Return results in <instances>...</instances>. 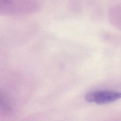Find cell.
<instances>
[{
	"label": "cell",
	"instance_id": "obj_1",
	"mask_svg": "<svg viewBox=\"0 0 121 121\" xmlns=\"http://www.w3.org/2000/svg\"><path fill=\"white\" fill-rule=\"evenodd\" d=\"M35 0H0V15H18L37 10Z\"/></svg>",
	"mask_w": 121,
	"mask_h": 121
},
{
	"label": "cell",
	"instance_id": "obj_2",
	"mask_svg": "<svg viewBox=\"0 0 121 121\" xmlns=\"http://www.w3.org/2000/svg\"><path fill=\"white\" fill-rule=\"evenodd\" d=\"M121 98V92L112 90H95L88 92L85 99L90 103L99 104L113 102Z\"/></svg>",
	"mask_w": 121,
	"mask_h": 121
},
{
	"label": "cell",
	"instance_id": "obj_3",
	"mask_svg": "<svg viewBox=\"0 0 121 121\" xmlns=\"http://www.w3.org/2000/svg\"><path fill=\"white\" fill-rule=\"evenodd\" d=\"M0 108L4 110H7L9 109L8 104L4 99L0 95Z\"/></svg>",
	"mask_w": 121,
	"mask_h": 121
}]
</instances>
